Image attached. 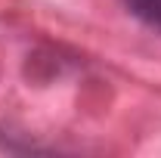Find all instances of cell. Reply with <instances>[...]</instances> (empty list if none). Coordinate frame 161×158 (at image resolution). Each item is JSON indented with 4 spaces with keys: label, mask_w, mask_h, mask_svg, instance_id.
Wrapping results in <instances>:
<instances>
[{
    "label": "cell",
    "mask_w": 161,
    "mask_h": 158,
    "mask_svg": "<svg viewBox=\"0 0 161 158\" xmlns=\"http://www.w3.org/2000/svg\"><path fill=\"white\" fill-rule=\"evenodd\" d=\"M127 9L140 22L152 25V28H161V0H127Z\"/></svg>",
    "instance_id": "obj_1"
}]
</instances>
